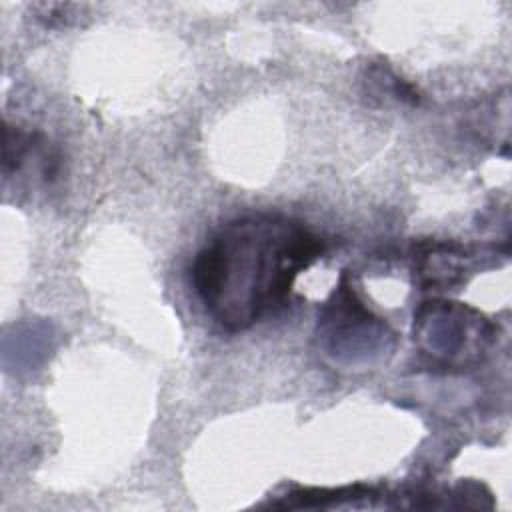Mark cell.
Here are the masks:
<instances>
[{
  "mask_svg": "<svg viewBox=\"0 0 512 512\" xmlns=\"http://www.w3.org/2000/svg\"><path fill=\"white\" fill-rule=\"evenodd\" d=\"M34 134H28L20 128L6 126L4 130V174L16 172L28 154L34 150Z\"/></svg>",
  "mask_w": 512,
  "mask_h": 512,
  "instance_id": "cell-2",
  "label": "cell"
},
{
  "mask_svg": "<svg viewBox=\"0 0 512 512\" xmlns=\"http://www.w3.org/2000/svg\"><path fill=\"white\" fill-rule=\"evenodd\" d=\"M324 252L300 222L252 214L228 222L194 258L192 284L228 330H244L282 308L294 278Z\"/></svg>",
  "mask_w": 512,
  "mask_h": 512,
  "instance_id": "cell-1",
  "label": "cell"
}]
</instances>
